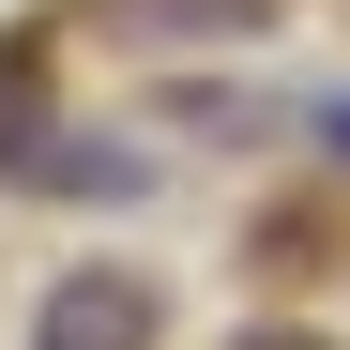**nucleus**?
<instances>
[{
	"instance_id": "7ed1b4c3",
	"label": "nucleus",
	"mask_w": 350,
	"mask_h": 350,
	"mask_svg": "<svg viewBox=\"0 0 350 350\" xmlns=\"http://www.w3.org/2000/svg\"><path fill=\"white\" fill-rule=\"evenodd\" d=\"M228 350H335V335H305V320H259V335H228Z\"/></svg>"
},
{
	"instance_id": "f257e3e1",
	"label": "nucleus",
	"mask_w": 350,
	"mask_h": 350,
	"mask_svg": "<svg viewBox=\"0 0 350 350\" xmlns=\"http://www.w3.org/2000/svg\"><path fill=\"white\" fill-rule=\"evenodd\" d=\"M31 350H152V289L122 259H92V274H62L31 305Z\"/></svg>"
},
{
	"instance_id": "f03ea898",
	"label": "nucleus",
	"mask_w": 350,
	"mask_h": 350,
	"mask_svg": "<svg viewBox=\"0 0 350 350\" xmlns=\"http://www.w3.org/2000/svg\"><path fill=\"white\" fill-rule=\"evenodd\" d=\"M107 31H152V46H228V31H274L289 0H92Z\"/></svg>"
}]
</instances>
